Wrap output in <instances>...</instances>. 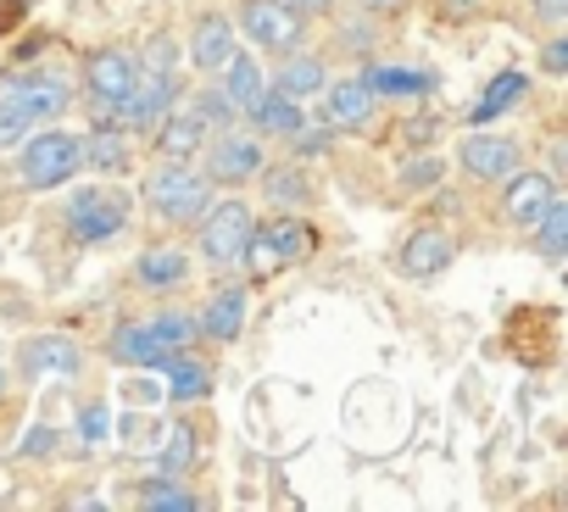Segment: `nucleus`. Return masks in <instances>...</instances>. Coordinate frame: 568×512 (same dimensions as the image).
I'll use <instances>...</instances> for the list:
<instances>
[{"instance_id":"nucleus-29","label":"nucleus","mask_w":568,"mask_h":512,"mask_svg":"<svg viewBox=\"0 0 568 512\" xmlns=\"http://www.w3.org/2000/svg\"><path fill=\"white\" fill-rule=\"evenodd\" d=\"M140 506H151V512H195L201 501L179 484V473H156V479L140 484Z\"/></svg>"},{"instance_id":"nucleus-20","label":"nucleus","mask_w":568,"mask_h":512,"mask_svg":"<svg viewBox=\"0 0 568 512\" xmlns=\"http://www.w3.org/2000/svg\"><path fill=\"white\" fill-rule=\"evenodd\" d=\"M234 51H240V34H234L229 18H201V23L190 29V45H184V57H190L201 73H217Z\"/></svg>"},{"instance_id":"nucleus-44","label":"nucleus","mask_w":568,"mask_h":512,"mask_svg":"<svg viewBox=\"0 0 568 512\" xmlns=\"http://www.w3.org/2000/svg\"><path fill=\"white\" fill-rule=\"evenodd\" d=\"M0 390H7V373H0Z\"/></svg>"},{"instance_id":"nucleus-21","label":"nucleus","mask_w":568,"mask_h":512,"mask_svg":"<svg viewBox=\"0 0 568 512\" xmlns=\"http://www.w3.org/2000/svg\"><path fill=\"white\" fill-rule=\"evenodd\" d=\"M217 73H223V84H217V90L229 95V106H234L240 117H251V112H256V101L267 95V73L256 68V57H251V51H234Z\"/></svg>"},{"instance_id":"nucleus-35","label":"nucleus","mask_w":568,"mask_h":512,"mask_svg":"<svg viewBox=\"0 0 568 512\" xmlns=\"http://www.w3.org/2000/svg\"><path fill=\"white\" fill-rule=\"evenodd\" d=\"M440 178H446V162H440V156H418V162H407V173H402L407 190H435Z\"/></svg>"},{"instance_id":"nucleus-25","label":"nucleus","mask_w":568,"mask_h":512,"mask_svg":"<svg viewBox=\"0 0 568 512\" xmlns=\"http://www.w3.org/2000/svg\"><path fill=\"white\" fill-rule=\"evenodd\" d=\"M106 357H112L118 368H156V362L168 357V346L151 335V324H118L112 340H106Z\"/></svg>"},{"instance_id":"nucleus-4","label":"nucleus","mask_w":568,"mask_h":512,"mask_svg":"<svg viewBox=\"0 0 568 512\" xmlns=\"http://www.w3.org/2000/svg\"><path fill=\"white\" fill-rule=\"evenodd\" d=\"M79 167H84L79 134H62V129H45V123H40V134L29 129V134L18 140V178H23L29 190H62V184L79 178Z\"/></svg>"},{"instance_id":"nucleus-6","label":"nucleus","mask_w":568,"mask_h":512,"mask_svg":"<svg viewBox=\"0 0 568 512\" xmlns=\"http://www.w3.org/2000/svg\"><path fill=\"white\" fill-rule=\"evenodd\" d=\"M234 34H245L267 57H291L307 40V18H302V7H291V0H240Z\"/></svg>"},{"instance_id":"nucleus-15","label":"nucleus","mask_w":568,"mask_h":512,"mask_svg":"<svg viewBox=\"0 0 568 512\" xmlns=\"http://www.w3.org/2000/svg\"><path fill=\"white\" fill-rule=\"evenodd\" d=\"M79 151H84V167H95V173H106V178H118V173L134 167V140H129V129H123L118 117H101V123L79 140Z\"/></svg>"},{"instance_id":"nucleus-24","label":"nucleus","mask_w":568,"mask_h":512,"mask_svg":"<svg viewBox=\"0 0 568 512\" xmlns=\"http://www.w3.org/2000/svg\"><path fill=\"white\" fill-rule=\"evenodd\" d=\"M529 95V73H518V68H501L485 90H479V101H474V112H468V123L479 129V123H496V117H507L518 101Z\"/></svg>"},{"instance_id":"nucleus-30","label":"nucleus","mask_w":568,"mask_h":512,"mask_svg":"<svg viewBox=\"0 0 568 512\" xmlns=\"http://www.w3.org/2000/svg\"><path fill=\"white\" fill-rule=\"evenodd\" d=\"M256 178H262L267 201H278V206H307V195H313V184H307L302 167H262Z\"/></svg>"},{"instance_id":"nucleus-12","label":"nucleus","mask_w":568,"mask_h":512,"mask_svg":"<svg viewBox=\"0 0 568 512\" xmlns=\"http://www.w3.org/2000/svg\"><path fill=\"white\" fill-rule=\"evenodd\" d=\"M173 101H179V79H173V73H156V68H140L134 95H129V106H123V129L151 134V129L173 112Z\"/></svg>"},{"instance_id":"nucleus-7","label":"nucleus","mask_w":568,"mask_h":512,"mask_svg":"<svg viewBox=\"0 0 568 512\" xmlns=\"http://www.w3.org/2000/svg\"><path fill=\"white\" fill-rule=\"evenodd\" d=\"M251 206L245 201H206V212L195 217V245H201V263L229 274L240 268V256H245V239H251Z\"/></svg>"},{"instance_id":"nucleus-1","label":"nucleus","mask_w":568,"mask_h":512,"mask_svg":"<svg viewBox=\"0 0 568 512\" xmlns=\"http://www.w3.org/2000/svg\"><path fill=\"white\" fill-rule=\"evenodd\" d=\"M318 250V228L296 212H284V217H267V223H251V239H245V256H240V268L251 279H273L284 268H302L307 256Z\"/></svg>"},{"instance_id":"nucleus-10","label":"nucleus","mask_w":568,"mask_h":512,"mask_svg":"<svg viewBox=\"0 0 568 512\" xmlns=\"http://www.w3.org/2000/svg\"><path fill=\"white\" fill-rule=\"evenodd\" d=\"M518 162H524L518 140H513V134H490V123H479V129L463 134V145H457V167H463L474 184H501Z\"/></svg>"},{"instance_id":"nucleus-16","label":"nucleus","mask_w":568,"mask_h":512,"mask_svg":"<svg viewBox=\"0 0 568 512\" xmlns=\"http://www.w3.org/2000/svg\"><path fill=\"white\" fill-rule=\"evenodd\" d=\"M551 195H557V178H551V173H535V167L518 173V167H513V173H507V195H501V217H507L513 228H529V223L546 212Z\"/></svg>"},{"instance_id":"nucleus-23","label":"nucleus","mask_w":568,"mask_h":512,"mask_svg":"<svg viewBox=\"0 0 568 512\" xmlns=\"http://www.w3.org/2000/svg\"><path fill=\"white\" fill-rule=\"evenodd\" d=\"M201 335L206 340H217V346H229V340H240V329H245V285H223L206 307H201Z\"/></svg>"},{"instance_id":"nucleus-18","label":"nucleus","mask_w":568,"mask_h":512,"mask_svg":"<svg viewBox=\"0 0 568 512\" xmlns=\"http://www.w3.org/2000/svg\"><path fill=\"white\" fill-rule=\"evenodd\" d=\"M18 357H23V373L29 379H40V373H79L84 368V351L68 335H29L18 346Z\"/></svg>"},{"instance_id":"nucleus-37","label":"nucleus","mask_w":568,"mask_h":512,"mask_svg":"<svg viewBox=\"0 0 568 512\" xmlns=\"http://www.w3.org/2000/svg\"><path fill=\"white\" fill-rule=\"evenodd\" d=\"M540 68H546L551 79L568 68V40H562V34H551V40H546V51H540Z\"/></svg>"},{"instance_id":"nucleus-9","label":"nucleus","mask_w":568,"mask_h":512,"mask_svg":"<svg viewBox=\"0 0 568 512\" xmlns=\"http://www.w3.org/2000/svg\"><path fill=\"white\" fill-rule=\"evenodd\" d=\"M267 167V145L256 129H217V140H206V178L212 184H251Z\"/></svg>"},{"instance_id":"nucleus-33","label":"nucleus","mask_w":568,"mask_h":512,"mask_svg":"<svg viewBox=\"0 0 568 512\" xmlns=\"http://www.w3.org/2000/svg\"><path fill=\"white\" fill-rule=\"evenodd\" d=\"M195 112H201V117H206V129H229V123H234V117H240V112H234V106H229V95H223V90H217V84H206V90H201V95H195Z\"/></svg>"},{"instance_id":"nucleus-34","label":"nucleus","mask_w":568,"mask_h":512,"mask_svg":"<svg viewBox=\"0 0 568 512\" xmlns=\"http://www.w3.org/2000/svg\"><path fill=\"white\" fill-rule=\"evenodd\" d=\"M140 68L173 73V68H179V40H173V34H151V40H145V51H140Z\"/></svg>"},{"instance_id":"nucleus-27","label":"nucleus","mask_w":568,"mask_h":512,"mask_svg":"<svg viewBox=\"0 0 568 512\" xmlns=\"http://www.w3.org/2000/svg\"><path fill=\"white\" fill-rule=\"evenodd\" d=\"M251 129L262 134V140H291V134H302L307 129V117H302V106L296 101H284V95H262L256 101V112H251Z\"/></svg>"},{"instance_id":"nucleus-40","label":"nucleus","mask_w":568,"mask_h":512,"mask_svg":"<svg viewBox=\"0 0 568 512\" xmlns=\"http://www.w3.org/2000/svg\"><path fill=\"white\" fill-rule=\"evenodd\" d=\"M18 140H23V129H18L12 117H0V151H12Z\"/></svg>"},{"instance_id":"nucleus-14","label":"nucleus","mask_w":568,"mask_h":512,"mask_svg":"<svg viewBox=\"0 0 568 512\" xmlns=\"http://www.w3.org/2000/svg\"><path fill=\"white\" fill-rule=\"evenodd\" d=\"M324 95V123L329 129H341V134H357V129H368L374 123V90L363 84V79H335V84H324L318 90Z\"/></svg>"},{"instance_id":"nucleus-17","label":"nucleus","mask_w":568,"mask_h":512,"mask_svg":"<svg viewBox=\"0 0 568 512\" xmlns=\"http://www.w3.org/2000/svg\"><path fill=\"white\" fill-rule=\"evenodd\" d=\"M134 285L151 290V296L184 290V285H190V256H184V250H168V245L140 250V256H134Z\"/></svg>"},{"instance_id":"nucleus-39","label":"nucleus","mask_w":568,"mask_h":512,"mask_svg":"<svg viewBox=\"0 0 568 512\" xmlns=\"http://www.w3.org/2000/svg\"><path fill=\"white\" fill-rule=\"evenodd\" d=\"M535 18H546V23H562V18H568V0H535Z\"/></svg>"},{"instance_id":"nucleus-32","label":"nucleus","mask_w":568,"mask_h":512,"mask_svg":"<svg viewBox=\"0 0 568 512\" xmlns=\"http://www.w3.org/2000/svg\"><path fill=\"white\" fill-rule=\"evenodd\" d=\"M190 457H195V429H190V423H173V429L162 434V451H156L162 473H179Z\"/></svg>"},{"instance_id":"nucleus-19","label":"nucleus","mask_w":568,"mask_h":512,"mask_svg":"<svg viewBox=\"0 0 568 512\" xmlns=\"http://www.w3.org/2000/svg\"><path fill=\"white\" fill-rule=\"evenodd\" d=\"M363 84L374 90V101H424V95H435V73L402 68V62H374L363 73Z\"/></svg>"},{"instance_id":"nucleus-41","label":"nucleus","mask_w":568,"mask_h":512,"mask_svg":"<svg viewBox=\"0 0 568 512\" xmlns=\"http://www.w3.org/2000/svg\"><path fill=\"white\" fill-rule=\"evenodd\" d=\"M23 451H51V429H29V440H23Z\"/></svg>"},{"instance_id":"nucleus-3","label":"nucleus","mask_w":568,"mask_h":512,"mask_svg":"<svg viewBox=\"0 0 568 512\" xmlns=\"http://www.w3.org/2000/svg\"><path fill=\"white\" fill-rule=\"evenodd\" d=\"M140 201H145V212L162 217V223H195V217L206 212V201H212V184H206V173H195L190 162H168V156H162V162L145 173Z\"/></svg>"},{"instance_id":"nucleus-13","label":"nucleus","mask_w":568,"mask_h":512,"mask_svg":"<svg viewBox=\"0 0 568 512\" xmlns=\"http://www.w3.org/2000/svg\"><path fill=\"white\" fill-rule=\"evenodd\" d=\"M206 140H212V129H206V117H201L195 106L168 112V117L151 129V151L168 156V162H195V156L206 151Z\"/></svg>"},{"instance_id":"nucleus-31","label":"nucleus","mask_w":568,"mask_h":512,"mask_svg":"<svg viewBox=\"0 0 568 512\" xmlns=\"http://www.w3.org/2000/svg\"><path fill=\"white\" fill-rule=\"evenodd\" d=\"M151 335L168 346V351H190L195 340H201V324L190 318V313H179V307H168V313H156L151 318Z\"/></svg>"},{"instance_id":"nucleus-42","label":"nucleus","mask_w":568,"mask_h":512,"mask_svg":"<svg viewBox=\"0 0 568 512\" xmlns=\"http://www.w3.org/2000/svg\"><path fill=\"white\" fill-rule=\"evenodd\" d=\"M363 7H368V12H379V18H390V12H402V7H407V0H363Z\"/></svg>"},{"instance_id":"nucleus-5","label":"nucleus","mask_w":568,"mask_h":512,"mask_svg":"<svg viewBox=\"0 0 568 512\" xmlns=\"http://www.w3.org/2000/svg\"><path fill=\"white\" fill-rule=\"evenodd\" d=\"M62 217H68V234L79 245H106V239H118L134 223V201L118 184H84V190L68 195Z\"/></svg>"},{"instance_id":"nucleus-38","label":"nucleus","mask_w":568,"mask_h":512,"mask_svg":"<svg viewBox=\"0 0 568 512\" xmlns=\"http://www.w3.org/2000/svg\"><path fill=\"white\" fill-rule=\"evenodd\" d=\"M79 434L95 446V440H106V407H84V418H79Z\"/></svg>"},{"instance_id":"nucleus-26","label":"nucleus","mask_w":568,"mask_h":512,"mask_svg":"<svg viewBox=\"0 0 568 512\" xmlns=\"http://www.w3.org/2000/svg\"><path fill=\"white\" fill-rule=\"evenodd\" d=\"M156 368L168 373V401H201L212 390V368L201 357H190V351H168Z\"/></svg>"},{"instance_id":"nucleus-28","label":"nucleus","mask_w":568,"mask_h":512,"mask_svg":"<svg viewBox=\"0 0 568 512\" xmlns=\"http://www.w3.org/2000/svg\"><path fill=\"white\" fill-rule=\"evenodd\" d=\"M529 234H535L540 256L562 263V256H568V201H562V195H551V201H546V212L529 223Z\"/></svg>"},{"instance_id":"nucleus-11","label":"nucleus","mask_w":568,"mask_h":512,"mask_svg":"<svg viewBox=\"0 0 568 512\" xmlns=\"http://www.w3.org/2000/svg\"><path fill=\"white\" fill-rule=\"evenodd\" d=\"M457 263V239L446 234V228H413L407 239H402V250H396V274L402 279H435V274H446Z\"/></svg>"},{"instance_id":"nucleus-22","label":"nucleus","mask_w":568,"mask_h":512,"mask_svg":"<svg viewBox=\"0 0 568 512\" xmlns=\"http://www.w3.org/2000/svg\"><path fill=\"white\" fill-rule=\"evenodd\" d=\"M324 84H329L324 62H318V57H296V51H291V57H278V73H273V84H267V90H273V95H284V101H296V106H307Z\"/></svg>"},{"instance_id":"nucleus-2","label":"nucleus","mask_w":568,"mask_h":512,"mask_svg":"<svg viewBox=\"0 0 568 512\" xmlns=\"http://www.w3.org/2000/svg\"><path fill=\"white\" fill-rule=\"evenodd\" d=\"M68 106H73V84H68L62 73L18 68V73L0 79V117H12L23 134L40 129V123H57Z\"/></svg>"},{"instance_id":"nucleus-43","label":"nucleus","mask_w":568,"mask_h":512,"mask_svg":"<svg viewBox=\"0 0 568 512\" xmlns=\"http://www.w3.org/2000/svg\"><path fill=\"white\" fill-rule=\"evenodd\" d=\"M291 7H302V12H324L329 0H291Z\"/></svg>"},{"instance_id":"nucleus-36","label":"nucleus","mask_w":568,"mask_h":512,"mask_svg":"<svg viewBox=\"0 0 568 512\" xmlns=\"http://www.w3.org/2000/svg\"><path fill=\"white\" fill-rule=\"evenodd\" d=\"M479 12V0H435V18L440 23H468Z\"/></svg>"},{"instance_id":"nucleus-8","label":"nucleus","mask_w":568,"mask_h":512,"mask_svg":"<svg viewBox=\"0 0 568 512\" xmlns=\"http://www.w3.org/2000/svg\"><path fill=\"white\" fill-rule=\"evenodd\" d=\"M134 79H140V57L123 51V45H101L84 57V90H90V106L95 117H118L123 123V106L134 95Z\"/></svg>"}]
</instances>
